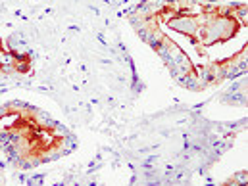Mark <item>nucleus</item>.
<instances>
[{
	"label": "nucleus",
	"mask_w": 248,
	"mask_h": 186,
	"mask_svg": "<svg viewBox=\"0 0 248 186\" xmlns=\"http://www.w3.org/2000/svg\"><path fill=\"white\" fill-rule=\"evenodd\" d=\"M239 6L227 8H200L198 12L185 14L177 4L168 6L156 15V27L166 29V33H183L186 48H183L173 60L185 63V71L192 79L216 81L223 67L241 60L245 50L229 48L231 41H247L245 35V8L233 14Z\"/></svg>",
	"instance_id": "nucleus-1"
},
{
	"label": "nucleus",
	"mask_w": 248,
	"mask_h": 186,
	"mask_svg": "<svg viewBox=\"0 0 248 186\" xmlns=\"http://www.w3.org/2000/svg\"><path fill=\"white\" fill-rule=\"evenodd\" d=\"M0 140L17 157H27L35 163L54 154L63 138L54 125L39 121L31 110L8 106L0 115Z\"/></svg>",
	"instance_id": "nucleus-2"
}]
</instances>
